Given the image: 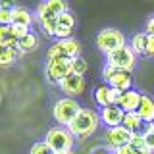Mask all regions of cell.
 Wrapping results in <instances>:
<instances>
[{"mask_svg":"<svg viewBox=\"0 0 154 154\" xmlns=\"http://www.w3.org/2000/svg\"><path fill=\"white\" fill-rule=\"evenodd\" d=\"M98 125H100L98 112H94V110H91V108H81L79 114H77L75 118L71 119V123L67 125V129H69V133L73 135L75 139H87L98 129Z\"/></svg>","mask_w":154,"mask_h":154,"instance_id":"obj_1","label":"cell"},{"mask_svg":"<svg viewBox=\"0 0 154 154\" xmlns=\"http://www.w3.org/2000/svg\"><path fill=\"white\" fill-rule=\"evenodd\" d=\"M45 143L50 146L52 152H67V150H73V144H75V137L69 133L67 127H52L48 129L46 137H45Z\"/></svg>","mask_w":154,"mask_h":154,"instance_id":"obj_2","label":"cell"},{"mask_svg":"<svg viewBox=\"0 0 154 154\" xmlns=\"http://www.w3.org/2000/svg\"><path fill=\"white\" fill-rule=\"evenodd\" d=\"M81 106L75 98H69V96H64V98L56 100L54 108H52V116H54L56 123L62 125V127H67L71 123V119L79 114Z\"/></svg>","mask_w":154,"mask_h":154,"instance_id":"obj_3","label":"cell"},{"mask_svg":"<svg viewBox=\"0 0 154 154\" xmlns=\"http://www.w3.org/2000/svg\"><path fill=\"white\" fill-rule=\"evenodd\" d=\"M48 60H75L81 56V45L75 38H64L56 41L54 45L48 48Z\"/></svg>","mask_w":154,"mask_h":154,"instance_id":"obj_4","label":"cell"},{"mask_svg":"<svg viewBox=\"0 0 154 154\" xmlns=\"http://www.w3.org/2000/svg\"><path fill=\"white\" fill-rule=\"evenodd\" d=\"M102 79L106 85H110L116 91H129L133 89V73L125 69H116V67L106 64L102 67Z\"/></svg>","mask_w":154,"mask_h":154,"instance_id":"obj_5","label":"cell"},{"mask_svg":"<svg viewBox=\"0 0 154 154\" xmlns=\"http://www.w3.org/2000/svg\"><path fill=\"white\" fill-rule=\"evenodd\" d=\"M106 64L116 67V69L133 71V67L137 66V54L125 45V46H119L118 50H114V52H108V54H106Z\"/></svg>","mask_w":154,"mask_h":154,"instance_id":"obj_6","label":"cell"},{"mask_svg":"<svg viewBox=\"0 0 154 154\" xmlns=\"http://www.w3.org/2000/svg\"><path fill=\"white\" fill-rule=\"evenodd\" d=\"M96 46L98 50H102L104 54L118 50L119 46H125V35L118 29H102L96 35Z\"/></svg>","mask_w":154,"mask_h":154,"instance_id":"obj_7","label":"cell"},{"mask_svg":"<svg viewBox=\"0 0 154 154\" xmlns=\"http://www.w3.org/2000/svg\"><path fill=\"white\" fill-rule=\"evenodd\" d=\"M69 12L67 10V2L66 0H42L37 6V21H45V19H54L62 14Z\"/></svg>","mask_w":154,"mask_h":154,"instance_id":"obj_8","label":"cell"},{"mask_svg":"<svg viewBox=\"0 0 154 154\" xmlns=\"http://www.w3.org/2000/svg\"><path fill=\"white\" fill-rule=\"evenodd\" d=\"M45 73L50 83L58 85L62 79H66L71 73V60H48Z\"/></svg>","mask_w":154,"mask_h":154,"instance_id":"obj_9","label":"cell"},{"mask_svg":"<svg viewBox=\"0 0 154 154\" xmlns=\"http://www.w3.org/2000/svg\"><path fill=\"white\" fill-rule=\"evenodd\" d=\"M131 135L127 129L123 127V125H118V127H108L104 133V143L108 148H112V150H116V148L119 146H125V144H129V141H131Z\"/></svg>","mask_w":154,"mask_h":154,"instance_id":"obj_10","label":"cell"},{"mask_svg":"<svg viewBox=\"0 0 154 154\" xmlns=\"http://www.w3.org/2000/svg\"><path fill=\"white\" fill-rule=\"evenodd\" d=\"M119 96H122V91H116L110 85H100L94 89V102L100 106V108H106V106H114L119 102Z\"/></svg>","mask_w":154,"mask_h":154,"instance_id":"obj_11","label":"cell"},{"mask_svg":"<svg viewBox=\"0 0 154 154\" xmlns=\"http://www.w3.org/2000/svg\"><path fill=\"white\" fill-rule=\"evenodd\" d=\"M75 29V16L71 12H66L62 16L56 17V33L54 38L56 41H64V38H69L71 33Z\"/></svg>","mask_w":154,"mask_h":154,"instance_id":"obj_12","label":"cell"},{"mask_svg":"<svg viewBox=\"0 0 154 154\" xmlns=\"http://www.w3.org/2000/svg\"><path fill=\"white\" fill-rule=\"evenodd\" d=\"M62 93H66V96H77L85 91V77L83 75H75V73H69L66 79H62L58 83Z\"/></svg>","mask_w":154,"mask_h":154,"instance_id":"obj_13","label":"cell"},{"mask_svg":"<svg viewBox=\"0 0 154 154\" xmlns=\"http://www.w3.org/2000/svg\"><path fill=\"white\" fill-rule=\"evenodd\" d=\"M98 116H100V123H104L106 127H118V125L123 123V116H125V112L119 108L118 104H114V106L100 108Z\"/></svg>","mask_w":154,"mask_h":154,"instance_id":"obj_14","label":"cell"},{"mask_svg":"<svg viewBox=\"0 0 154 154\" xmlns=\"http://www.w3.org/2000/svg\"><path fill=\"white\" fill-rule=\"evenodd\" d=\"M141 93L135 89H129V91H123L122 96H119V102L118 106L123 110V112H137L139 108V102H141Z\"/></svg>","mask_w":154,"mask_h":154,"instance_id":"obj_15","label":"cell"},{"mask_svg":"<svg viewBox=\"0 0 154 154\" xmlns=\"http://www.w3.org/2000/svg\"><path fill=\"white\" fill-rule=\"evenodd\" d=\"M137 114H139V118H141L144 123H154V98L152 96H148V94L141 96Z\"/></svg>","mask_w":154,"mask_h":154,"instance_id":"obj_16","label":"cell"},{"mask_svg":"<svg viewBox=\"0 0 154 154\" xmlns=\"http://www.w3.org/2000/svg\"><path fill=\"white\" fill-rule=\"evenodd\" d=\"M35 17H33L31 10H27L25 6H16L12 10V25H23V27H31Z\"/></svg>","mask_w":154,"mask_h":154,"instance_id":"obj_17","label":"cell"},{"mask_svg":"<svg viewBox=\"0 0 154 154\" xmlns=\"http://www.w3.org/2000/svg\"><path fill=\"white\" fill-rule=\"evenodd\" d=\"M123 127L127 129L129 133H143L144 131V123L141 118H139V114L137 112H125V116H123Z\"/></svg>","mask_w":154,"mask_h":154,"instance_id":"obj_18","label":"cell"},{"mask_svg":"<svg viewBox=\"0 0 154 154\" xmlns=\"http://www.w3.org/2000/svg\"><path fill=\"white\" fill-rule=\"evenodd\" d=\"M37 46H38V37L35 35V33H31V31H29L25 37L19 38L17 45H16V48H17L19 54H27V52H33V50H37Z\"/></svg>","mask_w":154,"mask_h":154,"instance_id":"obj_19","label":"cell"},{"mask_svg":"<svg viewBox=\"0 0 154 154\" xmlns=\"http://www.w3.org/2000/svg\"><path fill=\"white\" fill-rule=\"evenodd\" d=\"M19 56L21 54L17 52V48H14V46H0V66L2 67H8V66L16 64Z\"/></svg>","mask_w":154,"mask_h":154,"instance_id":"obj_20","label":"cell"},{"mask_svg":"<svg viewBox=\"0 0 154 154\" xmlns=\"http://www.w3.org/2000/svg\"><path fill=\"white\" fill-rule=\"evenodd\" d=\"M146 45H148V35L146 33H137V35L131 37V42H129V48L135 52V54H143L146 52Z\"/></svg>","mask_w":154,"mask_h":154,"instance_id":"obj_21","label":"cell"},{"mask_svg":"<svg viewBox=\"0 0 154 154\" xmlns=\"http://www.w3.org/2000/svg\"><path fill=\"white\" fill-rule=\"evenodd\" d=\"M129 146L135 150V154H152L150 150H148L146 143H144L143 133H133L131 135V141H129Z\"/></svg>","mask_w":154,"mask_h":154,"instance_id":"obj_22","label":"cell"},{"mask_svg":"<svg viewBox=\"0 0 154 154\" xmlns=\"http://www.w3.org/2000/svg\"><path fill=\"white\" fill-rule=\"evenodd\" d=\"M17 38L12 33V25H0V46H14L16 48Z\"/></svg>","mask_w":154,"mask_h":154,"instance_id":"obj_23","label":"cell"},{"mask_svg":"<svg viewBox=\"0 0 154 154\" xmlns=\"http://www.w3.org/2000/svg\"><path fill=\"white\" fill-rule=\"evenodd\" d=\"M143 137H144V143H146L148 150L154 152V123H146V125H144Z\"/></svg>","mask_w":154,"mask_h":154,"instance_id":"obj_24","label":"cell"},{"mask_svg":"<svg viewBox=\"0 0 154 154\" xmlns=\"http://www.w3.org/2000/svg\"><path fill=\"white\" fill-rule=\"evenodd\" d=\"M87 62L83 60V58H75V60H71V73H75V75H85V71H87Z\"/></svg>","mask_w":154,"mask_h":154,"instance_id":"obj_25","label":"cell"},{"mask_svg":"<svg viewBox=\"0 0 154 154\" xmlns=\"http://www.w3.org/2000/svg\"><path fill=\"white\" fill-rule=\"evenodd\" d=\"M38 25H41V29L46 33V35L54 37V33H56V17L54 19H45V21H38Z\"/></svg>","mask_w":154,"mask_h":154,"instance_id":"obj_26","label":"cell"},{"mask_svg":"<svg viewBox=\"0 0 154 154\" xmlns=\"http://www.w3.org/2000/svg\"><path fill=\"white\" fill-rule=\"evenodd\" d=\"M29 154H54L50 150V146L45 143V141H41V143H35L31 146V150H29Z\"/></svg>","mask_w":154,"mask_h":154,"instance_id":"obj_27","label":"cell"},{"mask_svg":"<svg viewBox=\"0 0 154 154\" xmlns=\"http://www.w3.org/2000/svg\"><path fill=\"white\" fill-rule=\"evenodd\" d=\"M0 25H12V10L0 8Z\"/></svg>","mask_w":154,"mask_h":154,"instance_id":"obj_28","label":"cell"},{"mask_svg":"<svg viewBox=\"0 0 154 154\" xmlns=\"http://www.w3.org/2000/svg\"><path fill=\"white\" fill-rule=\"evenodd\" d=\"M12 33L16 35V38L19 41L21 37H25L29 33V27H23V25H12Z\"/></svg>","mask_w":154,"mask_h":154,"instance_id":"obj_29","label":"cell"},{"mask_svg":"<svg viewBox=\"0 0 154 154\" xmlns=\"http://www.w3.org/2000/svg\"><path fill=\"white\" fill-rule=\"evenodd\" d=\"M144 56L154 58V35H148V45H146V52H144Z\"/></svg>","mask_w":154,"mask_h":154,"instance_id":"obj_30","label":"cell"},{"mask_svg":"<svg viewBox=\"0 0 154 154\" xmlns=\"http://www.w3.org/2000/svg\"><path fill=\"white\" fill-rule=\"evenodd\" d=\"M114 154H135V150L129 144H125V146H119V148H116L114 150Z\"/></svg>","mask_w":154,"mask_h":154,"instance_id":"obj_31","label":"cell"},{"mask_svg":"<svg viewBox=\"0 0 154 154\" xmlns=\"http://www.w3.org/2000/svg\"><path fill=\"white\" fill-rule=\"evenodd\" d=\"M0 8H4V10H14V8H16V4H14V0H0Z\"/></svg>","mask_w":154,"mask_h":154,"instance_id":"obj_32","label":"cell"},{"mask_svg":"<svg viewBox=\"0 0 154 154\" xmlns=\"http://www.w3.org/2000/svg\"><path fill=\"white\" fill-rule=\"evenodd\" d=\"M91 154H114L112 148H108V146H100V148H94Z\"/></svg>","mask_w":154,"mask_h":154,"instance_id":"obj_33","label":"cell"},{"mask_svg":"<svg viewBox=\"0 0 154 154\" xmlns=\"http://www.w3.org/2000/svg\"><path fill=\"white\" fill-rule=\"evenodd\" d=\"M144 33H146V35H154V17H150L146 21V31Z\"/></svg>","mask_w":154,"mask_h":154,"instance_id":"obj_34","label":"cell"},{"mask_svg":"<svg viewBox=\"0 0 154 154\" xmlns=\"http://www.w3.org/2000/svg\"><path fill=\"white\" fill-rule=\"evenodd\" d=\"M56 154H75L73 150H67V152H56Z\"/></svg>","mask_w":154,"mask_h":154,"instance_id":"obj_35","label":"cell"}]
</instances>
